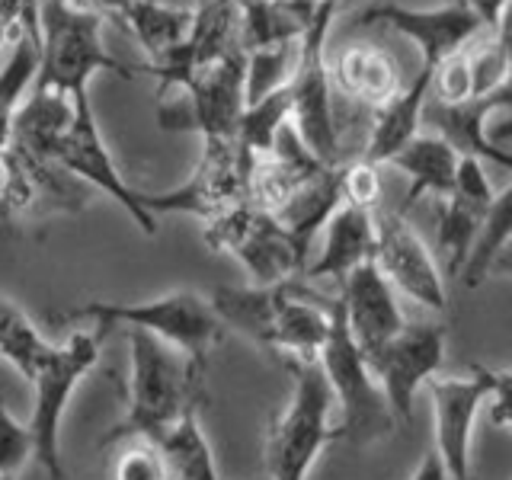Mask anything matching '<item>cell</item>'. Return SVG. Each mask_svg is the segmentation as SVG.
<instances>
[{
	"label": "cell",
	"mask_w": 512,
	"mask_h": 480,
	"mask_svg": "<svg viewBox=\"0 0 512 480\" xmlns=\"http://www.w3.org/2000/svg\"><path fill=\"white\" fill-rule=\"evenodd\" d=\"M208 301L224 327L279 352L292 365H314L330 336L333 298L311 292L298 279L250 288L224 285Z\"/></svg>",
	"instance_id": "6da1fadb"
},
{
	"label": "cell",
	"mask_w": 512,
	"mask_h": 480,
	"mask_svg": "<svg viewBox=\"0 0 512 480\" xmlns=\"http://www.w3.org/2000/svg\"><path fill=\"white\" fill-rule=\"evenodd\" d=\"M128 333V410L122 423L109 432V442L125 439H151L157 442L164 432L180 423L192 410V391H196L199 368L192 365L180 349L157 340L144 330Z\"/></svg>",
	"instance_id": "7a4b0ae2"
},
{
	"label": "cell",
	"mask_w": 512,
	"mask_h": 480,
	"mask_svg": "<svg viewBox=\"0 0 512 480\" xmlns=\"http://www.w3.org/2000/svg\"><path fill=\"white\" fill-rule=\"evenodd\" d=\"M68 317L84 320L87 327L100 330L103 336L112 327L144 330L170 343L173 349H180L199 372L224 336V324L218 320L212 301L196 292H186V288L151 301H84L80 308L68 311Z\"/></svg>",
	"instance_id": "3957f363"
},
{
	"label": "cell",
	"mask_w": 512,
	"mask_h": 480,
	"mask_svg": "<svg viewBox=\"0 0 512 480\" xmlns=\"http://www.w3.org/2000/svg\"><path fill=\"white\" fill-rule=\"evenodd\" d=\"M103 16L74 0H42L39 7V80L36 90L64 96L87 93L96 71L135 77L132 64L112 58L103 45Z\"/></svg>",
	"instance_id": "277c9868"
},
{
	"label": "cell",
	"mask_w": 512,
	"mask_h": 480,
	"mask_svg": "<svg viewBox=\"0 0 512 480\" xmlns=\"http://www.w3.org/2000/svg\"><path fill=\"white\" fill-rule=\"evenodd\" d=\"M103 333L93 327L74 330L64 343H52L32 372V413H29V436H32V458L39 468L52 477L64 480V458H61V420L68 410V400L77 391L80 378L93 372L100 362Z\"/></svg>",
	"instance_id": "5b68a950"
},
{
	"label": "cell",
	"mask_w": 512,
	"mask_h": 480,
	"mask_svg": "<svg viewBox=\"0 0 512 480\" xmlns=\"http://www.w3.org/2000/svg\"><path fill=\"white\" fill-rule=\"evenodd\" d=\"M317 365L330 384L333 404L340 407V423H336L340 439L359 445V448L388 439L397 420L388 407V397H384L381 384L375 381L372 368H368V362L362 356V349L349 336L340 298H333L330 336H327L324 349H320Z\"/></svg>",
	"instance_id": "8992f818"
},
{
	"label": "cell",
	"mask_w": 512,
	"mask_h": 480,
	"mask_svg": "<svg viewBox=\"0 0 512 480\" xmlns=\"http://www.w3.org/2000/svg\"><path fill=\"white\" fill-rule=\"evenodd\" d=\"M295 388L285 410L269 423L266 432V471L272 480H308L317 455L340 439L330 426L333 394L320 365H292Z\"/></svg>",
	"instance_id": "52a82bcc"
},
{
	"label": "cell",
	"mask_w": 512,
	"mask_h": 480,
	"mask_svg": "<svg viewBox=\"0 0 512 480\" xmlns=\"http://www.w3.org/2000/svg\"><path fill=\"white\" fill-rule=\"evenodd\" d=\"M205 244L218 253H231L256 285H279L298 279L304 269V250L279 218L266 208L244 202L205 221Z\"/></svg>",
	"instance_id": "ba28073f"
},
{
	"label": "cell",
	"mask_w": 512,
	"mask_h": 480,
	"mask_svg": "<svg viewBox=\"0 0 512 480\" xmlns=\"http://www.w3.org/2000/svg\"><path fill=\"white\" fill-rule=\"evenodd\" d=\"M336 4H324L308 29L298 39V61L295 74L288 80V93H292V122L298 138L304 141L320 164L336 167L340 157V135H336V119H333V96H330V68H327V29L333 23Z\"/></svg>",
	"instance_id": "9c48e42d"
},
{
	"label": "cell",
	"mask_w": 512,
	"mask_h": 480,
	"mask_svg": "<svg viewBox=\"0 0 512 480\" xmlns=\"http://www.w3.org/2000/svg\"><path fill=\"white\" fill-rule=\"evenodd\" d=\"M256 157L240 148L237 138H208L202 160L189 180L170 192H141V205L157 218L160 212H183L199 215L202 221L228 212L234 205L250 202Z\"/></svg>",
	"instance_id": "30bf717a"
},
{
	"label": "cell",
	"mask_w": 512,
	"mask_h": 480,
	"mask_svg": "<svg viewBox=\"0 0 512 480\" xmlns=\"http://www.w3.org/2000/svg\"><path fill=\"white\" fill-rule=\"evenodd\" d=\"M244 68H247V55L240 45L231 48L228 55H221L218 61L205 64L183 87L186 100L173 106H160L157 112L160 128H167V132H199L202 141L237 138L240 116L247 109Z\"/></svg>",
	"instance_id": "8fae6325"
},
{
	"label": "cell",
	"mask_w": 512,
	"mask_h": 480,
	"mask_svg": "<svg viewBox=\"0 0 512 480\" xmlns=\"http://www.w3.org/2000/svg\"><path fill=\"white\" fill-rule=\"evenodd\" d=\"M375 381L381 384L388 407L397 423L413 420V400L429 378L442 372L445 362V330L432 324H404L372 356H365Z\"/></svg>",
	"instance_id": "7c38bea8"
},
{
	"label": "cell",
	"mask_w": 512,
	"mask_h": 480,
	"mask_svg": "<svg viewBox=\"0 0 512 480\" xmlns=\"http://www.w3.org/2000/svg\"><path fill=\"white\" fill-rule=\"evenodd\" d=\"M426 388L432 400V423H436V455L448 480H477L471 445L480 407L490 397L487 368H474L471 375H436Z\"/></svg>",
	"instance_id": "4fadbf2b"
},
{
	"label": "cell",
	"mask_w": 512,
	"mask_h": 480,
	"mask_svg": "<svg viewBox=\"0 0 512 480\" xmlns=\"http://www.w3.org/2000/svg\"><path fill=\"white\" fill-rule=\"evenodd\" d=\"M55 164L61 170H68L71 176H77V180L106 192L109 199H116L144 234L157 231V218L141 205V192L122 180L116 160H112L106 141L100 135V125L93 119V106L87 93L74 96V119L68 125V132H64L61 144L55 148Z\"/></svg>",
	"instance_id": "5bb4252c"
},
{
	"label": "cell",
	"mask_w": 512,
	"mask_h": 480,
	"mask_svg": "<svg viewBox=\"0 0 512 480\" xmlns=\"http://www.w3.org/2000/svg\"><path fill=\"white\" fill-rule=\"evenodd\" d=\"M372 263L391 282L394 292L407 295L426 311H445V279L432 260L423 237L416 234L407 215L400 212H378L375 215V256Z\"/></svg>",
	"instance_id": "9a60e30c"
},
{
	"label": "cell",
	"mask_w": 512,
	"mask_h": 480,
	"mask_svg": "<svg viewBox=\"0 0 512 480\" xmlns=\"http://www.w3.org/2000/svg\"><path fill=\"white\" fill-rule=\"evenodd\" d=\"M240 45V10L234 0H202L196 7V20H192L189 36L170 48L164 58L141 64L135 71H144L157 77L160 93L170 87H186L192 74L202 71L205 64L228 55L231 48Z\"/></svg>",
	"instance_id": "2e32d148"
},
{
	"label": "cell",
	"mask_w": 512,
	"mask_h": 480,
	"mask_svg": "<svg viewBox=\"0 0 512 480\" xmlns=\"http://www.w3.org/2000/svg\"><path fill=\"white\" fill-rule=\"evenodd\" d=\"M493 186L484 173V164L474 157H461L455 189L436 202L439 215V253L445 256L448 276H461L468 266L474 244L484 231L487 212L493 205Z\"/></svg>",
	"instance_id": "e0dca14e"
},
{
	"label": "cell",
	"mask_w": 512,
	"mask_h": 480,
	"mask_svg": "<svg viewBox=\"0 0 512 480\" xmlns=\"http://www.w3.org/2000/svg\"><path fill=\"white\" fill-rule=\"evenodd\" d=\"M362 23H384L397 29L400 36H407L410 42L420 45L423 52V68L436 71L445 58H452L461 52L464 45L474 42L480 32H487L484 23L464 7V4H448L439 10H407V7H372L362 13Z\"/></svg>",
	"instance_id": "ac0fdd59"
},
{
	"label": "cell",
	"mask_w": 512,
	"mask_h": 480,
	"mask_svg": "<svg viewBox=\"0 0 512 480\" xmlns=\"http://www.w3.org/2000/svg\"><path fill=\"white\" fill-rule=\"evenodd\" d=\"M509 106H512V80L493 93L468 96V100L458 103H442L436 96H429L423 106V122H429L432 132L452 144L461 157H474L480 164L493 160V164L512 170V154L490 141V125H487V119L496 109H509Z\"/></svg>",
	"instance_id": "d6986e66"
},
{
	"label": "cell",
	"mask_w": 512,
	"mask_h": 480,
	"mask_svg": "<svg viewBox=\"0 0 512 480\" xmlns=\"http://www.w3.org/2000/svg\"><path fill=\"white\" fill-rule=\"evenodd\" d=\"M340 308L349 336L362 349V356H372L407 324L391 282L381 276L375 263H362L343 279Z\"/></svg>",
	"instance_id": "ffe728a7"
},
{
	"label": "cell",
	"mask_w": 512,
	"mask_h": 480,
	"mask_svg": "<svg viewBox=\"0 0 512 480\" xmlns=\"http://www.w3.org/2000/svg\"><path fill=\"white\" fill-rule=\"evenodd\" d=\"M375 256V212L362 205L340 202L324 224V247L317 263L304 269L308 279H346L352 269L372 263Z\"/></svg>",
	"instance_id": "44dd1931"
},
{
	"label": "cell",
	"mask_w": 512,
	"mask_h": 480,
	"mask_svg": "<svg viewBox=\"0 0 512 480\" xmlns=\"http://www.w3.org/2000/svg\"><path fill=\"white\" fill-rule=\"evenodd\" d=\"M429 90H432V68H420L407 87H400L388 103L375 109L372 138H368L362 160H368V164H375V167L388 164L410 138L420 135Z\"/></svg>",
	"instance_id": "7402d4cb"
},
{
	"label": "cell",
	"mask_w": 512,
	"mask_h": 480,
	"mask_svg": "<svg viewBox=\"0 0 512 480\" xmlns=\"http://www.w3.org/2000/svg\"><path fill=\"white\" fill-rule=\"evenodd\" d=\"M388 164L410 176L407 199H404V208H400V215H407L410 208L426 196V192H432L439 202L455 189L461 154L448 141H442L436 132H426V135L410 138L404 148L388 160Z\"/></svg>",
	"instance_id": "603a6c76"
},
{
	"label": "cell",
	"mask_w": 512,
	"mask_h": 480,
	"mask_svg": "<svg viewBox=\"0 0 512 480\" xmlns=\"http://www.w3.org/2000/svg\"><path fill=\"white\" fill-rule=\"evenodd\" d=\"M74 119V96L55 90H32L10 125V144L26 154L55 160V148Z\"/></svg>",
	"instance_id": "cb8c5ba5"
},
{
	"label": "cell",
	"mask_w": 512,
	"mask_h": 480,
	"mask_svg": "<svg viewBox=\"0 0 512 480\" xmlns=\"http://www.w3.org/2000/svg\"><path fill=\"white\" fill-rule=\"evenodd\" d=\"M330 80H336V87L352 100L378 109L400 90V68L384 48L359 42L336 55Z\"/></svg>",
	"instance_id": "d4e9b609"
},
{
	"label": "cell",
	"mask_w": 512,
	"mask_h": 480,
	"mask_svg": "<svg viewBox=\"0 0 512 480\" xmlns=\"http://www.w3.org/2000/svg\"><path fill=\"white\" fill-rule=\"evenodd\" d=\"M160 458H164L167 480H221L205 432L199 426L196 410H189L180 423H173L157 439Z\"/></svg>",
	"instance_id": "484cf974"
},
{
	"label": "cell",
	"mask_w": 512,
	"mask_h": 480,
	"mask_svg": "<svg viewBox=\"0 0 512 480\" xmlns=\"http://www.w3.org/2000/svg\"><path fill=\"white\" fill-rule=\"evenodd\" d=\"M192 20H196V7H167V4H151V0H132V7L125 10L122 23L135 32V39L148 48L151 61L164 58L170 48L180 45Z\"/></svg>",
	"instance_id": "4316f807"
},
{
	"label": "cell",
	"mask_w": 512,
	"mask_h": 480,
	"mask_svg": "<svg viewBox=\"0 0 512 480\" xmlns=\"http://www.w3.org/2000/svg\"><path fill=\"white\" fill-rule=\"evenodd\" d=\"M48 346L52 343L42 340L36 324L16 304L0 298V359L10 362L29 381L32 372H36V362L42 359V352Z\"/></svg>",
	"instance_id": "83f0119b"
},
{
	"label": "cell",
	"mask_w": 512,
	"mask_h": 480,
	"mask_svg": "<svg viewBox=\"0 0 512 480\" xmlns=\"http://www.w3.org/2000/svg\"><path fill=\"white\" fill-rule=\"evenodd\" d=\"M36 74H39V45L29 39H16L7 64L0 68V151H7L13 116Z\"/></svg>",
	"instance_id": "f1b7e54d"
},
{
	"label": "cell",
	"mask_w": 512,
	"mask_h": 480,
	"mask_svg": "<svg viewBox=\"0 0 512 480\" xmlns=\"http://www.w3.org/2000/svg\"><path fill=\"white\" fill-rule=\"evenodd\" d=\"M288 119H292V93H288V87L269 93L256 103H247L244 116H240V125H237L240 148H247L253 157L269 154L272 141H276V135H279V128Z\"/></svg>",
	"instance_id": "f546056e"
},
{
	"label": "cell",
	"mask_w": 512,
	"mask_h": 480,
	"mask_svg": "<svg viewBox=\"0 0 512 480\" xmlns=\"http://www.w3.org/2000/svg\"><path fill=\"white\" fill-rule=\"evenodd\" d=\"M244 55H247L244 93H247V103H256V100H263V96L288 87V80L295 74V61H298V39L282 42V45L250 48Z\"/></svg>",
	"instance_id": "4dcf8cb0"
},
{
	"label": "cell",
	"mask_w": 512,
	"mask_h": 480,
	"mask_svg": "<svg viewBox=\"0 0 512 480\" xmlns=\"http://www.w3.org/2000/svg\"><path fill=\"white\" fill-rule=\"evenodd\" d=\"M509 234H512V183L500 192V196H493V205H490L487 221H484V231H480L471 260H468V266H464V272L458 279L468 288H477L480 282H484L493 253L503 247V240Z\"/></svg>",
	"instance_id": "1f68e13d"
},
{
	"label": "cell",
	"mask_w": 512,
	"mask_h": 480,
	"mask_svg": "<svg viewBox=\"0 0 512 480\" xmlns=\"http://www.w3.org/2000/svg\"><path fill=\"white\" fill-rule=\"evenodd\" d=\"M468 45H464V55H468V68H471V96H484L506 87L512 80V55L493 36V29L474 48Z\"/></svg>",
	"instance_id": "d6a6232c"
},
{
	"label": "cell",
	"mask_w": 512,
	"mask_h": 480,
	"mask_svg": "<svg viewBox=\"0 0 512 480\" xmlns=\"http://www.w3.org/2000/svg\"><path fill=\"white\" fill-rule=\"evenodd\" d=\"M125 452L112 461V480H167L164 458L151 439H125Z\"/></svg>",
	"instance_id": "836d02e7"
},
{
	"label": "cell",
	"mask_w": 512,
	"mask_h": 480,
	"mask_svg": "<svg viewBox=\"0 0 512 480\" xmlns=\"http://www.w3.org/2000/svg\"><path fill=\"white\" fill-rule=\"evenodd\" d=\"M32 458V436L29 426L20 423L10 413L7 400L0 397V474H16L26 468V461Z\"/></svg>",
	"instance_id": "e575fe53"
},
{
	"label": "cell",
	"mask_w": 512,
	"mask_h": 480,
	"mask_svg": "<svg viewBox=\"0 0 512 480\" xmlns=\"http://www.w3.org/2000/svg\"><path fill=\"white\" fill-rule=\"evenodd\" d=\"M429 96H436L442 103H458L471 96V68H468V55L455 52L452 58H445L436 71H432V90Z\"/></svg>",
	"instance_id": "d590c367"
},
{
	"label": "cell",
	"mask_w": 512,
	"mask_h": 480,
	"mask_svg": "<svg viewBox=\"0 0 512 480\" xmlns=\"http://www.w3.org/2000/svg\"><path fill=\"white\" fill-rule=\"evenodd\" d=\"M340 196L349 205H362L375 212L378 196H381L378 167L368 164V160H356V164L340 167Z\"/></svg>",
	"instance_id": "8d00e7d4"
},
{
	"label": "cell",
	"mask_w": 512,
	"mask_h": 480,
	"mask_svg": "<svg viewBox=\"0 0 512 480\" xmlns=\"http://www.w3.org/2000/svg\"><path fill=\"white\" fill-rule=\"evenodd\" d=\"M490 378V420L512 429V368H487Z\"/></svg>",
	"instance_id": "74e56055"
},
{
	"label": "cell",
	"mask_w": 512,
	"mask_h": 480,
	"mask_svg": "<svg viewBox=\"0 0 512 480\" xmlns=\"http://www.w3.org/2000/svg\"><path fill=\"white\" fill-rule=\"evenodd\" d=\"M458 4L468 7L480 23H484V29H493L496 20H500V13H503V4L506 0H458Z\"/></svg>",
	"instance_id": "f35d334b"
},
{
	"label": "cell",
	"mask_w": 512,
	"mask_h": 480,
	"mask_svg": "<svg viewBox=\"0 0 512 480\" xmlns=\"http://www.w3.org/2000/svg\"><path fill=\"white\" fill-rule=\"evenodd\" d=\"M74 4L87 7V10H93V13H100L103 20H106V16H112V20H119V23H122L125 10L132 7V0H74Z\"/></svg>",
	"instance_id": "ab89813d"
},
{
	"label": "cell",
	"mask_w": 512,
	"mask_h": 480,
	"mask_svg": "<svg viewBox=\"0 0 512 480\" xmlns=\"http://www.w3.org/2000/svg\"><path fill=\"white\" fill-rule=\"evenodd\" d=\"M410 480H448V474H445V468H442L439 455H436V452H426L423 461L416 464V471H413Z\"/></svg>",
	"instance_id": "60d3db41"
},
{
	"label": "cell",
	"mask_w": 512,
	"mask_h": 480,
	"mask_svg": "<svg viewBox=\"0 0 512 480\" xmlns=\"http://www.w3.org/2000/svg\"><path fill=\"white\" fill-rule=\"evenodd\" d=\"M487 276H512V234L503 240V247L493 253V260L487 266Z\"/></svg>",
	"instance_id": "b9f144b4"
},
{
	"label": "cell",
	"mask_w": 512,
	"mask_h": 480,
	"mask_svg": "<svg viewBox=\"0 0 512 480\" xmlns=\"http://www.w3.org/2000/svg\"><path fill=\"white\" fill-rule=\"evenodd\" d=\"M493 36L500 39V45L512 55V0H506V4H503L500 20H496V26H493Z\"/></svg>",
	"instance_id": "7bdbcfd3"
},
{
	"label": "cell",
	"mask_w": 512,
	"mask_h": 480,
	"mask_svg": "<svg viewBox=\"0 0 512 480\" xmlns=\"http://www.w3.org/2000/svg\"><path fill=\"white\" fill-rule=\"evenodd\" d=\"M490 141H493V144H500V148H503L506 141H512V119H506V122H493V125H490Z\"/></svg>",
	"instance_id": "ee69618b"
},
{
	"label": "cell",
	"mask_w": 512,
	"mask_h": 480,
	"mask_svg": "<svg viewBox=\"0 0 512 480\" xmlns=\"http://www.w3.org/2000/svg\"><path fill=\"white\" fill-rule=\"evenodd\" d=\"M151 4H167V7H199L202 0H151Z\"/></svg>",
	"instance_id": "f6af8a7d"
},
{
	"label": "cell",
	"mask_w": 512,
	"mask_h": 480,
	"mask_svg": "<svg viewBox=\"0 0 512 480\" xmlns=\"http://www.w3.org/2000/svg\"><path fill=\"white\" fill-rule=\"evenodd\" d=\"M0 480H13V477L10 474H0Z\"/></svg>",
	"instance_id": "bcb514c9"
},
{
	"label": "cell",
	"mask_w": 512,
	"mask_h": 480,
	"mask_svg": "<svg viewBox=\"0 0 512 480\" xmlns=\"http://www.w3.org/2000/svg\"><path fill=\"white\" fill-rule=\"evenodd\" d=\"M0 157H4V151H0Z\"/></svg>",
	"instance_id": "7dc6e473"
}]
</instances>
